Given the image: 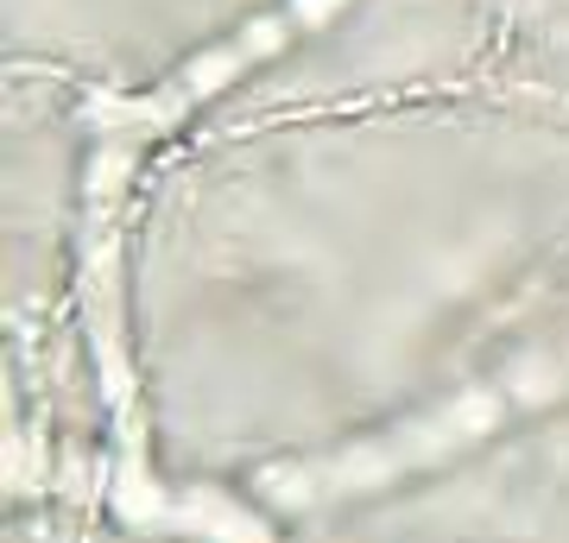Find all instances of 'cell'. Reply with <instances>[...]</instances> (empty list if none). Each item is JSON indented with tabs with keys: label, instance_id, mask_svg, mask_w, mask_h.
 <instances>
[{
	"label": "cell",
	"instance_id": "1",
	"mask_svg": "<svg viewBox=\"0 0 569 543\" xmlns=\"http://www.w3.org/2000/svg\"><path fill=\"white\" fill-rule=\"evenodd\" d=\"M563 385H569V354L563 361L531 366V373H512V380L488 385V392H475V399H462V404H449V411H437L430 423H411V430H399V436H387V443H373V449H348L336 462H310V467H298V474H260V493L279 500V505H305V500H317V493L373 486V481H387V474H399V467L425 462V455H443L449 443H462L475 430H488L507 404H538V399H550V392H563Z\"/></svg>",
	"mask_w": 569,
	"mask_h": 543
}]
</instances>
